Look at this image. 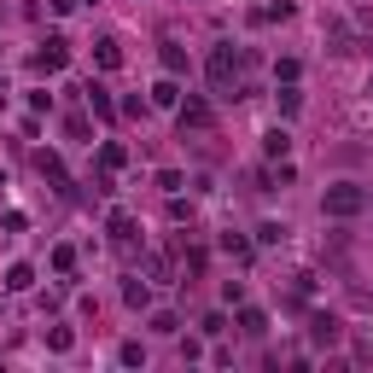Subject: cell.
<instances>
[{
    "instance_id": "e0dca14e",
    "label": "cell",
    "mask_w": 373,
    "mask_h": 373,
    "mask_svg": "<svg viewBox=\"0 0 373 373\" xmlns=\"http://www.w3.org/2000/svg\"><path fill=\"white\" fill-rule=\"evenodd\" d=\"M367 93H373V76H367Z\"/></svg>"
},
{
    "instance_id": "6da1fadb",
    "label": "cell",
    "mask_w": 373,
    "mask_h": 373,
    "mask_svg": "<svg viewBox=\"0 0 373 373\" xmlns=\"http://www.w3.org/2000/svg\"><path fill=\"white\" fill-rule=\"evenodd\" d=\"M321 210H327V216H362V210H367V192L356 187V181H338V187H327Z\"/></svg>"
},
{
    "instance_id": "9a60e30c",
    "label": "cell",
    "mask_w": 373,
    "mask_h": 373,
    "mask_svg": "<svg viewBox=\"0 0 373 373\" xmlns=\"http://www.w3.org/2000/svg\"><path fill=\"white\" fill-rule=\"evenodd\" d=\"M175 93H181L175 82H158V88H152V105H175Z\"/></svg>"
},
{
    "instance_id": "7c38bea8",
    "label": "cell",
    "mask_w": 373,
    "mask_h": 373,
    "mask_svg": "<svg viewBox=\"0 0 373 373\" xmlns=\"http://www.w3.org/2000/svg\"><path fill=\"white\" fill-rule=\"evenodd\" d=\"M100 164H105V169H123V164H128V152H123V146H105Z\"/></svg>"
},
{
    "instance_id": "2e32d148",
    "label": "cell",
    "mask_w": 373,
    "mask_h": 373,
    "mask_svg": "<svg viewBox=\"0 0 373 373\" xmlns=\"http://www.w3.org/2000/svg\"><path fill=\"white\" fill-rule=\"evenodd\" d=\"M123 298H128V310H140V303H146V286H140V280H128V286H123Z\"/></svg>"
},
{
    "instance_id": "5bb4252c",
    "label": "cell",
    "mask_w": 373,
    "mask_h": 373,
    "mask_svg": "<svg viewBox=\"0 0 373 373\" xmlns=\"http://www.w3.org/2000/svg\"><path fill=\"white\" fill-rule=\"evenodd\" d=\"M29 280H36V274H29V268H24V263H18V268H6V286H12V291H24V286H29Z\"/></svg>"
},
{
    "instance_id": "52a82bcc",
    "label": "cell",
    "mask_w": 373,
    "mask_h": 373,
    "mask_svg": "<svg viewBox=\"0 0 373 373\" xmlns=\"http://www.w3.org/2000/svg\"><path fill=\"white\" fill-rule=\"evenodd\" d=\"M263 152H268V158H286V152H291V135H286V128H274V135L263 140Z\"/></svg>"
},
{
    "instance_id": "8fae6325",
    "label": "cell",
    "mask_w": 373,
    "mask_h": 373,
    "mask_svg": "<svg viewBox=\"0 0 373 373\" xmlns=\"http://www.w3.org/2000/svg\"><path fill=\"white\" fill-rule=\"evenodd\" d=\"M222 251H228V257H251V239H239V234H222Z\"/></svg>"
},
{
    "instance_id": "8992f818",
    "label": "cell",
    "mask_w": 373,
    "mask_h": 373,
    "mask_svg": "<svg viewBox=\"0 0 373 373\" xmlns=\"http://www.w3.org/2000/svg\"><path fill=\"white\" fill-rule=\"evenodd\" d=\"M93 64H100V70H117V64H123V47H117V41H93Z\"/></svg>"
},
{
    "instance_id": "5b68a950",
    "label": "cell",
    "mask_w": 373,
    "mask_h": 373,
    "mask_svg": "<svg viewBox=\"0 0 373 373\" xmlns=\"http://www.w3.org/2000/svg\"><path fill=\"white\" fill-rule=\"evenodd\" d=\"M140 268H146V280H169V274H175V263H169L164 251H146V263H140Z\"/></svg>"
},
{
    "instance_id": "4fadbf2b",
    "label": "cell",
    "mask_w": 373,
    "mask_h": 373,
    "mask_svg": "<svg viewBox=\"0 0 373 373\" xmlns=\"http://www.w3.org/2000/svg\"><path fill=\"white\" fill-rule=\"evenodd\" d=\"M274 239H286V228L280 222H263V228H257V245H274Z\"/></svg>"
},
{
    "instance_id": "ba28073f",
    "label": "cell",
    "mask_w": 373,
    "mask_h": 373,
    "mask_svg": "<svg viewBox=\"0 0 373 373\" xmlns=\"http://www.w3.org/2000/svg\"><path fill=\"white\" fill-rule=\"evenodd\" d=\"M239 327L257 338V333H268V315H263V310H239Z\"/></svg>"
},
{
    "instance_id": "30bf717a",
    "label": "cell",
    "mask_w": 373,
    "mask_h": 373,
    "mask_svg": "<svg viewBox=\"0 0 373 373\" xmlns=\"http://www.w3.org/2000/svg\"><path fill=\"white\" fill-rule=\"evenodd\" d=\"M164 70H169V76H175V70H187V53H181V47H175V41L164 47Z\"/></svg>"
},
{
    "instance_id": "9c48e42d",
    "label": "cell",
    "mask_w": 373,
    "mask_h": 373,
    "mask_svg": "<svg viewBox=\"0 0 373 373\" xmlns=\"http://www.w3.org/2000/svg\"><path fill=\"white\" fill-rule=\"evenodd\" d=\"M111 239H117V245H128V239H135V222H128L123 210H117V216H111Z\"/></svg>"
},
{
    "instance_id": "7a4b0ae2",
    "label": "cell",
    "mask_w": 373,
    "mask_h": 373,
    "mask_svg": "<svg viewBox=\"0 0 373 373\" xmlns=\"http://www.w3.org/2000/svg\"><path fill=\"white\" fill-rule=\"evenodd\" d=\"M234 70H239V64H234V47H228V41L210 47V88H216V93H234Z\"/></svg>"
},
{
    "instance_id": "3957f363",
    "label": "cell",
    "mask_w": 373,
    "mask_h": 373,
    "mask_svg": "<svg viewBox=\"0 0 373 373\" xmlns=\"http://www.w3.org/2000/svg\"><path fill=\"white\" fill-rule=\"evenodd\" d=\"M175 123H181V135H204V128H210V105H204V100H187Z\"/></svg>"
},
{
    "instance_id": "277c9868",
    "label": "cell",
    "mask_w": 373,
    "mask_h": 373,
    "mask_svg": "<svg viewBox=\"0 0 373 373\" xmlns=\"http://www.w3.org/2000/svg\"><path fill=\"white\" fill-rule=\"evenodd\" d=\"M64 59H70V41H64V36H53V41H47L41 53H36L41 70H64Z\"/></svg>"
}]
</instances>
